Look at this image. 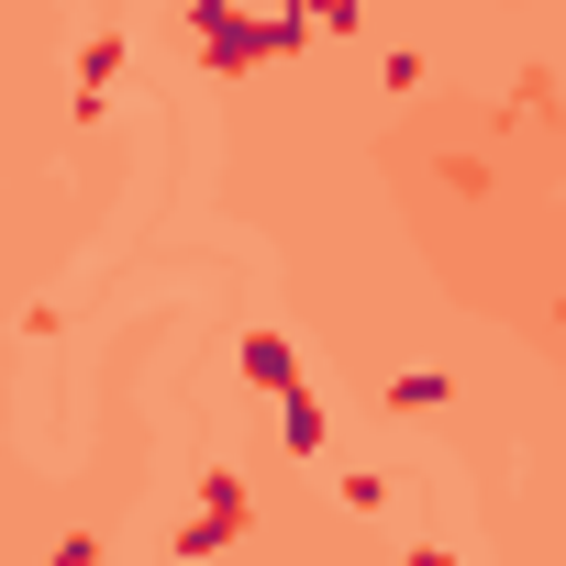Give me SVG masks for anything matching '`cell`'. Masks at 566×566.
Listing matches in <instances>:
<instances>
[{
    "label": "cell",
    "instance_id": "6da1fadb",
    "mask_svg": "<svg viewBox=\"0 0 566 566\" xmlns=\"http://www.w3.org/2000/svg\"><path fill=\"white\" fill-rule=\"evenodd\" d=\"M233 533H244V489L233 478H200V511L178 522V555H222Z\"/></svg>",
    "mask_w": 566,
    "mask_h": 566
},
{
    "label": "cell",
    "instance_id": "7a4b0ae2",
    "mask_svg": "<svg viewBox=\"0 0 566 566\" xmlns=\"http://www.w3.org/2000/svg\"><path fill=\"white\" fill-rule=\"evenodd\" d=\"M233 367H244V389H266V400H301V356H290V334L255 323V334L233 345Z\"/></svg>",
    "mask_w": 566,
    "mask_h": 566
},
{
    "label": "cell",
    "instance_id": "3957f363",
    "mask_svg": "<svg viewBox=\"0 0 566 566\" xmlns=\"http://www.w3.org/2000/svg\"><path fill=\"white\" fill-rule=\"evenodd\" d=\"M277 444H290V455H323V400H312V389L277 400Z\"/></svg>",
    "mask_w": 566,
    "mask_h": 566
},
{
    "label": "cell",
    "instance_id": "277c9868",
    "mask_svg": "<svg viewBox=\"0 0 566 566\" xmlns=\"http://www.w3.org/2000/svg\"><path fill=\"white\" fill-rule=\"evenodd\" d=\"M455 400V378H433V367H411V378H389V411H444Z\"/></svg>",
    "mask_w": 566,
    "mask_h": 566
},
{
    "label": "cell",
    "instance_id": "5b68a950",
    "mask_svg": "<svg viewBox=\"0 0 566 566\" xmlns=\"http://www.w3.org/2000/svg\"><path fill=\"white\" fill-rule=\"evenodd\" d=\"M56 566H101V544H90V533H67V544H56Z\"/></svg>",
    "mask_w": 566,
    "mask_h": 566
},
{
    "label": "cell",
    "instance_id": "8992f818",
    "mask_svg": "<svg viewBox=\"0 0 566 566\" xmlns=\"http://www.w3.org/2000/svg\"><path fill=\"white\" fill-rule=\"evenodd\" d=\"M400 566H455V555H444V544H411V555H400Z\"/></svg>",
    "mask_w": 566,
    "mask_h": 566
}]
</instances>
